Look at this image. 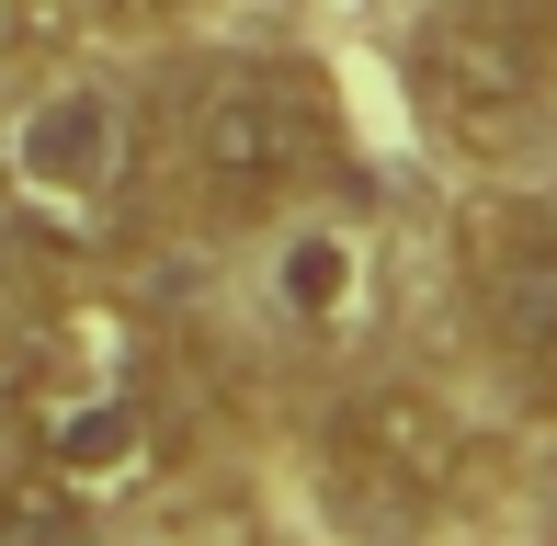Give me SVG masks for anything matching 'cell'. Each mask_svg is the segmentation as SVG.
Returning <instances> with one entry per match:
<instances>
[{
    "instance_id": "7",
    "label": "cell",
    "mask_w": 557,
    "mask_h": 546,
    "mask_svg": "<svg viewBox=\"0 0 557 546\" xmlns=\"http://www.w3.org/2000/svg\"><path fill=\"white\" fill-rule=\"evenodd\" d=\"M285 262H296V273H273V296H285L296 319H342L352 296H364V285H352V273H364V239H352V228H308V239H285Z\"/></svg>"
},
{
    "instance_id": "3",
    "label": "cell",
    "mask_w": 557,
    "mask_h": 546,
    "mask_svg": "<svg viewBox=\"0 0 557 546\" xmlns=\"http://www.w3.org/2000/svg\"><path fill=\"white\" fill-rule=\"evenodd\" d=\"M546 69H557V46H546V23L523 12V0H455L410 46L421 103H433V126H455V137L523 126V114L546 103Z\"/></svg>"
},
{
    "instance_id": "4",
    "label": "cell",
    "mask_w": 557,
    "mask_h": 546,
    "mask_svg": "<svg viewBox=\"0 0 557 546\" xmlns=\"http://www.w3.org/2000/svg\"><path fill=\"white\" fill-rule=\"evenodd\" d=\"M0 171H12L23 216H46V228H103L125 206V183H137V114H125L114 91H46V103L12 114Z\"/></svg>"
},
{
    "instance_id": "8",
    "label": "cell",
    "mask_w": 557,
    "mask_h": 546,
    "mask_svg": "<svg viewBox=\"0 0 557 546\" xmlns=\"http://www.w3.org/2000/svg\"><path fill=\"white\" fill-rule=\"evenodd\" d=\"M58 35H69V0H0V69L35 58V46H58Z\"/></svg>"
},
{
    "instance_id": "5",
    "label": "cell",
    "mask_w": 557,
    "mask_h": 546,
    "mask_svg": "<svg viewBox=\"0 0 557 546\" xmlns=\"http://www.w3.org/2000/svg\"><path fill=\"white\" fill-rule=\"evenodd\" d=\"M23 456H35L58 489H81V501H114V489H137L148 467H160V410H148L137 376L35 387V410H23Z\"/></svg>"
},
{
    "instance_id": "1",
    "label": "cell",
    "mask_w": 557,
    "mask_h": 546,
    "mask_svg": "<svg viewBox=\"0 0 557 546\" xmlns=\"http://www.w3.org/2000/svg\"><path fill=\"white\" fill-rule=\"evenodd\" d=\"M171 171L227 228H285L342 171V103L296 58H216L171 103Z\"/></svg>"
},
{
    "instance_id": "2",
    "label": "cell",
    "mask_w": 557,
    "mask_h": 546,
    "mask_svg": "<svg viewBox=\"0 0 557 546\" xmlns=\"http://www.w3.org/2000/svg\"><path fill=\"white\" fill-rule=\"evenodd\" d=\"M319 456H331V479L352 489V501L398 512V524H433L444 501H467V489H478V433H467V410L433 399V387H410V376L352 387V399L331 410V433H319Z\"/></svg>"
},
{
    "instance_id": "6",
    "label": "cell",
    "mask_w": 557,
    "mask_h": 546,
    "mask_svg": "<svg viewBox=\"0 0 557 546\" xmlns=\"http://www.w3.org/2000/svg\"><path fill=\"white\" fill-rule=\"evenodd\" d=\"M467 296H478L490 353L512 364L523 387H546V399H557V206L490 216L478 251H467Z\"/></svg>"
}]
</instances>
